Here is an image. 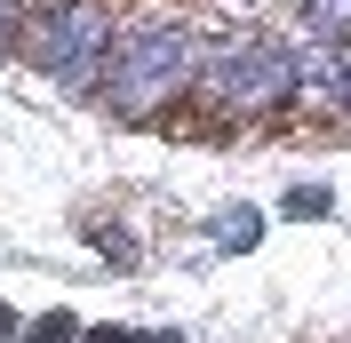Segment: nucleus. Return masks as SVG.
Listing matches in <instances>:
<instances>
[{
    "instance_id": "nucleus-1",
    "label": "nucleus",
    "mask_w": 351,
    "mask_h": 343,
    "mask_svg": "<svg viewBox=\"0 0 351 343\" xmlns=\"http://www.w3.org/2000/svg\"><path fill=\"white\" fill-rule=\"evenodd\" d=\"M199 80V40L184 32V24H128L120 40H112L104 56V96L112 112H128V120H144L152 104H168V96H184V88Z\"/></svg>"
},
{
    "instance_id": "nucleus-2",
    "label": "nucleus",
    "mask_w": 351,
    "mask_h": 343,
    "mask_svg": "<svg viewBox=\"0 0 351 343\" xmlns=\"http://www.w3.org/2000/svg\"><path fill=\"white\" fill-rule=\"evenodd\" d=\"M24 56H32L56 88L88 96V88H104L112 16L96 8V0H56V8H40V16H24Z\"/></svg>"
},
{
    "instance_id": "nucleus-3",
    "label": "nucleus",
    "mask_w": 351,
    "mask_h": 343,
    "mask_svg": "<svg viewBox=\"0 0 351 343\" xmlns=\"http://www.w3.org/2000/svg\"><path fill=\"white\" fill-rule=\"evenodd\" d=\"M199 96H208L216 112H240V120L287 104V96H295V48H280V40L216 48V56L199 64Z\"/></svg>"
},
{
    "instance_id": "nucleus-4",
    "label": "nucleus",
    "mask_w": 351,
    "mask_h": 343,
    "mask_svg": "<svg viewBox=\"0 0 351 343\" xmlns=\"http://www.w3.org/2000/svg\"><path fill=\"white\" fill-rule=\"evenodd\" d=\"M295 96H319V104H335V112H351V48H304L295 56Z\"/></svg>"
},
{
    "instance_id": "nucleus-5",
    "label": "nucleus",
    "mask_w": 351,
    "mask_h": 343,
    "mask_svg": "<svg viewBox=\"0 0 351 343\" xmlns=\"http://www.w3.org/2000/svg\"><path fill=\"white\" fill-rule=\"evenodd\" d=\"M304 32L328 40V48H343L351 40V0H304Z\"/></svg>"
},
{
    "instance_id": "nucleus-6",
    "label": "nucleus",
    "mask_w": 351,
    "mask_h": 343,
    "mask_svg": "<svg viewBox=\"0 0 351 343\" xmlns=\"http://www.w3.org/2000/svg\"><path fill=\"white\" fill-rule=\"evenodd\" d=\"M256 232H263V224H256V208H232V215L216 224V239H223V248H256Z\"/></svg>"
},
{
    "instance_id": "nucleus-7",
    "label": "nucleus",
    "mask_w": 351,
    "mask_h": 343,
    "mask_svg": "<svg viewBox=\"0 0 351 343\" xmlns=\"http://www.w3.org/2000/svg\"><path fill=\"white\" fill-rule=\"evenodd\" d=\"M24 40V0H0V56Z\"/></svg>"
},
{
    "instance_id": "nucleus-8",
    "label": "nucleus",
    "mask_w": 351,
    "mask_h": 343,
    "mask_svg": "<svg viewBox=\"0 0 351 343\" xmlns=\"http://www.w3.org/2000/svg\"><path fill=\"white\" fill-rule=\"evenodd\" d=\"M32 343H72V320H64V311H48V320H32Z\"/></svg>"
},
{
    "instance_id": "nucleus-9",
    "label": "nucleus",
    "mask_w": 351,
    "mask_h": 343,
    "mask_svg": "<svg viewBox=\"0 0 351 343\" xmlns=\"http://www.w3.org/2000/svg\"><path fill=\"white\" fill-rule=\"evenodd\" d=\"M319 208H328V192H319V184H311V192H304V184L287 192V215H319Z\"/></svg>"
},
{
    "instance_id": "nucleus-10",
    "label": "nucleus",
    "mask_w": 351,
    "mask_h": 343,
    "mask_svg": "<svg viewBox=\"0 0 351 343\" xmlns=\"http://www.w3.org/2000/svg\"><path fill=\"white\" fill-rule=\"evenodd\" d=\"M88 343H136V335H112V327H96V335H88Z\"/></svg>"
},
{
    "instance_id": "nucleus-11",
    "label": "nucleus",
    "mask_w": 351,
    "mask_h": 343,
    "mask_svg": "<svg viewBox=\"0 0 351 343\" xmlns=\"http://www.w3.org/2000/svg\"><path fill=\"white\" fill-rule=\"evenodd\" d=\"M8 335H16V320H8V303H0V343H8Z\"/></svg>"
}]
</instances>
